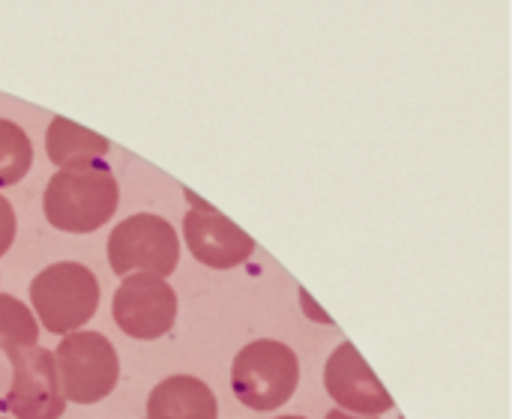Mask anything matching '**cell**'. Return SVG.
Returning a JSON list of instances; mask_svg holds the SVG:
<instances>
[{
	"label": "cell",
	"mask_w": 512,
	"mask_h": 419,
	"mask_svg": "<svg viewBox=\"0 0 512 419\" xmlns=\"http://www.w3.org/2000/svg\"><path fill=\"white\" fill-rule=\"evenodd\" d=\"M120 204L117 177L105 162H87L75 168H60L42 195V210L51 228L63 234H93L99 231Z\"/></svg>",
	"instance_id": "obj_1"
},
{
	"label": "cell",
	"mask_w": 512,
	"mask_h": 419,
	"mask_svg": "<svg viewBox=\"0 0 512 419\" xmlns=\"http://www.w3.org/2000/svg\"><path fill=\"white\" fill-rule=\"evenodd\" d=\"M99 279L75 261H57L30 282V306L45 333L72 336L99 309Z\"/></svg>",
	"instance_id": "obj_2"
},
{
	"label": "cell",
	"mask_w": 512,
	"mask_h": 419,
	"mask_svg": "<svg viewBox=\"0 0 512 419\" xmlns=\"http://www.w3.org/2000/svg\"><path fill=\"white\" fill-rule=\"evenodd\" d=\"M300 384V363L297 354L276 342L258 339L249 342L231 366V390L240 405L252 411H276L282 408Z\"/></svg>",
	"instance_id": "obj_3"
},
{
	"label": "cell",
	"mask_w": 512,
	"mask_h": 419,
	"mask_svg": "<svg viewBox=\"0 0 512 419\" xmlns=\"http://www.w3.org/2000/svg\"><path fill=\"white\" fill-rule=\"evenodd\" d=\"M54 360L63 396L72 405H96L108 399L120 381V360L114 345L93 330L63 336L54 351Z\"/></svg>",
	"instance_id": "obj_4"
},
{
	"label": "cell",
	"mask_w": 512,
	"mask_h": 419,
	"mask_svg": "<svg viewBox=\"0 0 512 419\" xmlns=\"http://www.w3.org/2000/svg\"><path fill=\"white\" fill-rule=\"evenodd\" d=\"M180 261V240L171 222L153 213L123 219L108 237V264L117 276H159L168 279Z\"/></svg>",
	"instance_id": "obj_5"
},
{
	"label": "cell",
	"mask_w": 512,
	"mask_h": 419,
	"mask_svg": "<svg viewBox=\"0 0 512 419\" xmlns=\"http://www.w3.org/2000/svg\"><path fill=\"white\" fill-rule=\"evenodd\" d=\"M12 366V381L3 396V408L15 419H60L66 411V396L60 387L57 360L45 348H21L6 354Z\"/></svg>",
	"instance_id": "obj_6"
},
{
	"label": "cell",
	"mask_w": 512,
	"mask_h": 419,
	"mask_svg": "<svg viewBox=\"0 0 512 419\" xmlns=\"http://www.w3.org/2000/svg\"><path fill=\"white\" fill-rule=\"evenodd\" d=\"M114 324L138 342H153L171 333L177 321V294L174 288L147 273L126 276L111 303Z\"/></svg>",
	"instance_id": "obj_7"
},
{
	"label": "cell",
	"mask_w": 512,
	"mask_h": 419,
	"mask_svg": "<svg viewBox=\"0 0 512 419\" xmlns=\"http://www.w3.org/2000/svg\"><path fill=\"white\" fill-rule=\"evenodd\" d=\"M186 198L192 207L183 216V240L195 255V261L213 270H234L243 261H249V255L255 252V240L243 228H237L228 216H222L216 207L192 195L189 189Z\"/></svg>",
	"instance_id": "obj_8"
},
{
	"label": "cell",
	"mask_w": 512,
	"mask_h": 419,
	"mask_svg": "<svg viewBox=\"0 0 512 419\" xmlns=\"http://www.w3.org/2000/svg\"><path fill=\"white\" fill-rule=\"evenodd\" d=\"M324 387L339 405V411L360 414V417H378L393 408V396L384 390V384L375 378V372L366 366L360 351L351 342H342L324 369Z\"/></svg>",
	"instance_id": "obj_9"
},
{
	"label": "cell",
	"mask_w": 512,
	"mask_h": 419,
	"mask_svg": "<svg viewBox=\"0 0 512 419\" xmlns=\"http://www.w3.org/2000/svg\"><path fill=\"white\" fill-rule=\"evenodd\" d=\"M147 419H219V402L204 381L171 375L150 390Z\"/></svg>",
	"instance_id": "obj_10"
},
{
	"label": "cell",
	"mask_w": 512,
	"mask_h": 419,
	"mask_svg": "<svg viewBox=\"0 0 512 419\" xmlns=\"http://www.w3.org/2000/svg\"><path fill=\"white\" fill-rule=\"evenodd\" d=\"M45 144H48V159L57 165V171L87 162H102V156L111 147L108 138L72 123L69 117H51Z\"/></svg>",
	"instance_id": "obj_11"
},
{
	"label": "cell",
	"mask_w": 512,
	"mask_h": 419,
	"mask_svg": "<svg viewBox=\"0 0 512 419\" xmlns=\"http://www.w3.org/2000/svg\"><path fill=\"white\" fill-rule=\"evenodd\" d=\"M30 165H33V144L27 132L18 123L0 117V189L21 183Z\"/></svg>",
	"instance_id": "obj_12"
},
{
	"label": "cell",
	"mask_w": 512,
	"mask_h": 419,
	"mask_svg": "<svg viewBox=\"0 0 512 419\" xmlns=\"http://www.w3.org/2000/svg\"><path fill=\"white\" fill-rule=\"evenodd\" d=\"M36 342H39V324L33 312L21 300L0 294V351L12 354L21 348H36Z\"/></svg>",
	"instance_id": "obj_13"
},
{
	"label": "cell",
	"mask_w": 512,
	"mask_h": 419,
	"mask_svg": "<svg viewBox=\"0 0 512 419\" xmlns=\"http://www.w3.org/2000/svg\"><path fill=\"white\" fill-rule=\"evenodd\" d=\"M15 210H12V204L0 195V258L9 252V246H12V240H15Z\"/></svg>",
	"instance_id": "obj_14"
},
{
	"label": "cell",
	"mask_w": 512,
	"mask_h": 419,
	"mask_svg": "<svg viewBox=\"0 0 512 419\" xmlns=\"http://www.w3.org/2000/svg\"><path fill=\"white\" fill-rule=\"evenodd\" d=\"M327 419H375V417H354V414H348V411H330Z\"/></svg>",
	"instance_id": "obj_15"
},
{
	"label": "cell",
	"mask_w": 512,
	"mask_h": 419,
	"mask_svg": "<svg viewBox=\"0 0 512 419\" xmlns=\"http://www.w3.org/2000/svg\"><path fill=\"white\" fill-rule=\"evenodd\" d=\"M276 419H306V417H276Z\"/></svg>",
	"instance_id": "obj_16"
},
{
	"label": "cell",
	"mask_w": 512,
	"mask_h": 419,
	"mask_svg": "<svg viewBox=\"0 0 512 419\" xmlns=\"http://www.w3.org/2000/svg\"><path fill=\"white\" fill-rule=\"evenodd\" d=\"M399 419H402V417H399Z\"/></svg>",
	"instance_id": "obj_17"
}]
</instances>
